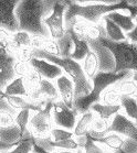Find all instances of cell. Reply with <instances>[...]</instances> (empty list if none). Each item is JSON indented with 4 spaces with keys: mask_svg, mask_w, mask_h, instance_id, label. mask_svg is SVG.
Instances as JSON below:
<instances>
[{
    "mask_svg": "<svg viewBox=\"0 0 137 153\" xmlns=\"http://www.w3.org/2000/svg\"><path fill=\"white\" fill-rule=\"evenodd\" d=\"M32 152H34V153H48V152H46L44 150L41 149V148H39L38 146H35L34 142H33ZM58 153H84V152H83V149H79L77 151H63V152H58Z\"/></svg>",
    "mask_w": 137,
    "mask_h": 153,
    "instance_id": "obj_37",
    "label": "cell"
},
{
    "mask_svg": "<svg viewBox=\"0 0 137 153\" xmlns=\"http://www.w3.org/2000/svg\"><path fill=\"white\" fill-rule=\"evenodd\" d=\"M113 11H122L130 13L127 1H105V0H93V1H70L67 0V10L64 12V25L65 30L71 21L79 18L91 25H99L103 17Z\"/></svg>",
    "mask_w": 137,
    "mask_h": 153,
    "instance_id": "obj_1",
    "label": "cell"
},
{
    "mask_svg": "<svg viewBox=\"0 0 137 153\" xmlns=\"http://www.w3.org/2000/svg\"><path fill=\"white\" fill-rule=\"evenodd\" d=\"M14 126H17L16 115L0 110V129H8Z\"/></svg>",
    "mask_w": 137,
    "mask_h": 153,
    "instance_id": "obj_31",
    "label": "cell"
},
{
    "mask_svg": "<svg viewBox=\"0 0 137 153\" xmlns=\"http://www.w3.org/2000/svg\"><path fill=\"white\" fill-rule=\"evenodd\" d=\"M32 70L29 62H22V61H16L13 65V72L16 77H25L27 74Z\"/></svg>",
    "mask_w": 137,
    "mask_h": 153,
    "instance_id": "obj_34",
    "label": "cell"
},
{
    "mask_svg": "<svg viewBox=\"0 0 137 153\" xmlns=\"http://www.w3.org/2000/svg\"><path fill=\"white\" fill-rule=\"evenodd\" d=\"M95 118V115L91 110L84 112V114H81L79 116V119L76 121V125H75V128L73 130V136L76 138V137H83L86 136L88 133V131L91 130V125L93 120Z\"/></svg>",
    "mask_w": 137,
    "mask_h": 153,
    "instance_id": "obj_20",
    "label": "cell"
},
{
    "mask_svg": "<svg viewBox=\"0 0 137 153\" xmlns=\"http://www.w3.org/2000/svg\"><path fill=\"white\" fill-rule=\"evenodd\" d=\"M93 139V138H92ZM93 141L100 143L104 146L105 148H107L109 150L115 152V151H118V150H122L124 146V141H125V138L118 136L116 133H109L106 136L100 138V139H93Z\"/></svg>",
    "mask_w": 137,
    "mask_h": 153,
    "instance_id": "obj_22",
    "label": "cell"
},
{
    "mask_svg": "<svg viewBox=\"0 0 137 153\" xmlns=\"http://www.w3.org/2000/svg\"><path fill=\"white\" fill-rule=\"evenodd\" d=\"M133 72H121V73H106V72H101L99 71L97 74L92 78V91L90 94L84 96V97L76 98L74 100L73 108L76 110L80 115L90 110V107L95 102L101 101V95L106 88L120 83L121 80L132 77Z\"/></svg>",
    "mask_w": 137,
    "mask_h": 153,
    "instance_id": "obj_4",
    "label": "cell"
},
{
    "mask_svg": "<svg viewBox=\"0 0 137 153\" xmlns=\"http://www.w3.org/2000/svg\"><path fill=\"white\" fill-rule=\"evenodd\" d=\"M10 39L11 33L6 31L4 29L0 28V48L8 52H9V46H10Z\"/></svg>",
    "mask_w": 137,
    "mask_h": 153,
    "instance_id": "obj_35",
    "label": "cell"
},
{
    "mask_svg": "<svg viewBox=\"0 0 137 153\" xmlns=\"http://www.w3.org/2000/svg\"><path fill=\"white\" fill-rule=\"evenodd\" d=\"M2 96H19V97L28 98V91L25 88L23 78L22 77H16L4 88Z\"/></svg>",
    "mask_w": 137,
    "mask_h": 153,
    "instance_id": "obj_23",
    "label": "cell"
},
{
    "mask_svg": "<svg viewBox=\"0 0 137 153\" xmlns=\"http://www.w3.org/2000/svg\"><path fill=\"white\" fill-rule=\"evenodd\" d=\"M35 146L41 148L48 153H58V152H63V151H77L81 149L79 144L76 143L75 139H67L64 141H58L54 142L50 138L46 139H33Z\"/></svg>",
    "mask_w": 137,
    "mask_h": 153,
    "instance_id": "obj_13",
    "label": "cell"
},
{
    "mask_svg": "<svg viewBox=\"0 0 137 153\" xmlns=\"http://www.w3.org/2000/svg\"><path fill=\"white\" fill-rule=\"evenodd\" d=\"M53 102L54 101H49L42 109L31 112L28 122V132L33 139L50 138L51 130L54 128L51 115Z\"/></svg>",
    "mask_w": 137,
    "mask_h": 153,
    "instance_id": "obj_6",
    "label": "cell"
},
{
    "mask_svg": "<svg viewBox=\"0 0 137 153\" xmlns=\"http://www.w3.org/2000/svg\"><path fill=\"white\" fill-rule=\"evenodd\" d=\"M16 61V57L10 52L0 48V96H2L8 84L16 78L13 72Z\"/></svg>",
    "mask_w": 137,
    "mask_h": 153,
    "instance_id": "obj_11",
    "label": "cell"
},
{
    "mask_svg": "<svg viewBox=\"0 0 137 153\" xmlns=\"http://www.w3.org/2000/svg\"><path fill=\"white\" fill-rule=\"evenodd\" d=\"M52 121L55 128H61L73 132L80 114L75 109H70L61 100L54 101L52 105Z\"/></svg>",
    "mask_w": 137,
    "mask_h": 153,
    "instance_id": "obj_8",
    "label": "cell"
},
{
    "mask_svg": "<svg viewBox=\"0 0 137 153\" xmlns=\"http://www.w3.org/2000/svg\"><path fill=\"white\" fill-rule=\"evenodd\" d=\"M120 106L127 118L137 122V101L134 96H121Z\"/></svg>",
    "mask_w": 137,
    "mask_h": 153,
    "instance_id": "obj_24",
    "label": "cell"
},
{
    "mask_svg": "<svg viewBox=\"0 0 137 153\" xmlns=\"http://www.w3.org/2000/svg\"><path fill=\"white\" fill-rule=\"evenodd\" d=\"M132 79L136 83V86H137V73H133V75H132Z\"/></svg>",
    "mask_w": 137,
    "mask_h": 153,
    "instance_id": "obj_38",
    "label": "cell"
},
{
    "mask_svg": "<svg viewBox=\"0 0 137 153\" xmlns=\"http://www.w3.org/2000/svg\"><path fill=\"white\" fill-rule=\"evenodd\" d=\"M106 134L116 133L118 136L134 140L137 142V125L136 122L127 118L123 112H117L109 121V126L106 130Z\"/></svg>",
    "mask_w": 137,
    "mask_h": 153,
    "instance_id": "obj_9",
    "label": "cell"
},
{
    "mask_svg": "<svg viewBox=\"0 0 137 153\" xmlns=\"http://www.w3.org/2000/svg\"><path fill=\"white\" fill-rule=\"evenodd\" d=\"M32 35L27 33L25 31H17L11 34L10 39V46L9 52L13 54L21 49H32L31 48Z\"/></svg>",
    "mask_w": 137,
    "mask_h": 153,
    "instance_id": "obj_19",
    "label": "cell"
},
{
    "mask_svg": "<svg viewBox=\"0 0 137 153\" xmlns=\"http://www.w3.org/2000/svg\"><path fill=\"white\" fill-rule=\"evenodd\" d=\"M67 10V0H55L52 12L43 20V25L49 31L50 38L53 40H60L65 34L64 25V12Z\"/></svg>",
    "mask_w": 137,
    "mask_h": 153,
    "instance_id": "obj_7",
    "label": "cell"
},
{
    "mask_svg": "<svg viewBox=\"0 0 137 153\" xmlns=\"http://www.w3.org/2000/svg\"><path fill=\"white\" fill-rule=\"evenodd\" d=\"M33 57L35 59H46L48 62L53 63L63 71V74L67 75L74 84L75 91V99L80 97H84L90 94L92 91V82L88 79L84 72L82 70L81 63L76 62L70 57H58L50 55L41 50H33Z\"/></svg>",
    "mask_w": 137,
    "mask_h": 153,
    "instance_id": "obj_3",
    "label": "cell"
},
{
    "mask_svg": "<svg viewBox=\"0 0 137 153\" xmlns=\"http://www.w3.org/2000/svg\"><path fill=\"white\" fill-rule=\"evenodd\" d=\"M54 85L56 87L60 100L67 108L73 109L74 100H75V91H74L73 82L67 75L63 74L62 76H60L58 79L54 80Z\"/></svg>",
    "mask_w": 137,
    "mask_h": 153,
    "instance_id": "obj_14",
    "label": "cell"
},
{
    "mask_svg": "<svg viewBox=\"0 0 137 153\" xmlns=\"http://www.w3.org/2000/svg\"><path fill=\"white\" fill-rule=\"evenodd\" d=\"M58 45H59V50H60V57H70V55L73 52L74 45H73V41H72V36H71V33L69 30L65 31V34L58 40Z\"/></svg>",
    "mask_w": 137,
    "mask_h": 153,
    "instance_id": "obj_26",
    "label": "cell"
},
{
    "mask_svg": "<svg viewBox=\"0 0 137 153\" xmlns=\"http://www.w3.org/2000/svg\"><path fill=\"white\" fill-rule=\"evenodd\" d=\"M31 153H34V152H31Z\"/></svg>",
    "mask_w": 137,
    "mask_h": 153,
    "instance_id": "obj_40",
    "label": "cell"
},
{
    "mask_svg": "<svg viewBox=\"0 0 137 153\" xmlns=\"http://www.w3.org/2000/svg\"><path fill=\"white\" fill-rule=\"evenodd\" d=\"M134 97H135V99H136V101H137V94L135 95V96H134Z\"/></svg>",
    "mask_w": 137,
    "mask_h": 153,
    "instance_id": "obj_39",
    "label": "cell"
},
{
    "mask_svg": "<svg viewBox=\"0 0 137 153\" xmlns=\"http://www.w3.org/2000/svg\"><path fill=\"white\" fill-rule=\"evenodd\" d=\"M67 30L70 31L71 36H72V41H73V45H74L73 52H72V54L70 55V59H74V61H76V62H79V63H81L82 61L85 59V56L88 55V53L91 51L90 46H88V41L84 40V39L79 38L71 29H67Z\"/></svg>",
    "mask_w": 137,
    "mask_h": 153,
    "instance_id": "obj_18",
    "label": "cell"
},
{
    "mask_svg": "<svg viewBox=\"0 0 137 153\" xmlns=\"http://www.w3.org/2000/svg\"><path fill=\"white\" fill-rule=\"evenodd\" d=\"M29 64L31 65L32 68L40 76L42 77L43 79L54 82L55 79H58L59 77L63 75V71L61 70L60 67L58 66V65H55V64H53V63L48 62L46 59L32 57L29 61Z\"/></svg>",
    "mask_w": 137,
    "mask_h": 153,
    "instance_id": "obj_12",
    "label": "cell"
},
{
    "mask_svg": "<svg viewBox=\"0 0 137 153\" xmlns=\"http://www.w3.org/2000/svg\"><path fill=\"white\" fill-rule=\"evenodd\" d=\"M54 0H21L16 8V17L19 31L31 35L50 38L49 31L43 20L52 12Z\"/></svg>",
    "mask_w": 137,
    "mask_h": 153,
    "instance_id": "obj_2",
    "label": "cell"
},
{
    "mask_svg": "<svg viewBox=\"0 0 137 153\" xmlns=\"http://www.w3.org/2000/svg\"><path fill=\"white\" fill-rule=\"evenodd\" d=\"M19 0H0V28L9 33L19 31V25L16 17V8Z\"/></svg>",
    "mask_w": 137,
    "mask_h": 153,
    "instance_id": "obj_10",
    "label": "cell"
},
{
    "mask_svg": "<svg viewBox=\"0 0 137 153\" xmlns=\"http://www.w3.org/2000/svg\"><path fill=\"white\" fill-rule=\"evenodd\" d=\"M121 96L122 95L118 93L116 87L113 85V86L106 88L105 91H103V94L101 95V101L100 102L105 105H118Z\"/></svg>",
    "mask_w": 137,
    "mask_h": 153,
    "instance_id": "obj_28",
    "label": "cell"
},
{
    "mask_svg": "<svg viewBox=\"0 0 137 153\" xmlns=\"http://www.w3.org/2000/svg\"><path fill=\"white\" fill-rule=\"evenodd\" d=\"M33 148V138L21 140L13 150L7 153H31Z\"/></svg>",
    "mask_w": 137,
    "mask_h": 153,
    "instance_id": "obj_32",
    "label": "cell"
},
{
    "mask_svg": "<svg viewBox=\"0 0 137 153\" xmlns=\"http://www.w3.org/2000/svg\"><path fill=\"white\" fill-rule=\"evenodd\" d=\"M122 151H123V153H137V142L134 140L125 138Z\"/></svg>",
    "mask_w": 137,
    "mask_h": 153,
    "instance_id": "obj_36",
    "label": "cell"
},
{
    "mask_svg": "<svg viewBox=\"0 0 137 153\" xmlns=\"http://www.w3.org/2000/svg\"><path fill=\"white\" fill-rule=\"evenodd\" d=\"M93 114H94L97 118L106 120V121H111V119L117 114V112L122 111L120 104L118 105H105L102 102H95L90 107Z\"/></svg>",
    "mask_w": 137,
    "mask_h": 153,
    "instance_id": "obj_17",
    "label": "cell"
},
{
    "mask_svg": "<svg viewBox=\"0 0 137 153\" xmlns=\"http://www.w3.org/2000/svg\"><path fill=\"white\" fill-rule=\"evenodd\" d=\"M74 138L73 132L71 131H67V130H64V129L61 128H54L51 130V134H50V139L54 141V142H58V141H64V140L67 139H72Z\"/></svg>",
    "mask_w": 137,
    "mask_h": 153,
    "instance_id": "obj_30",
    "label": "cell"
},
{
    "mask_svg": "<svg viewBox=\"0 0 137 153\" xmlns=\"http://www.w3.org/2000/svg\"><path fill=\"white\" fill-rule=\"evenodd\" d=\"M114 86L122 96H135L137 94L136 83L132 79V77L121 80L120 83L115 84Z\"/></svg>",
    "mask_w": 137,
    "mask_h": 153,
    "instance_id": "obj_27",
    "label": "cell"
},
{
    "mask_svg": "<svg viewBox=\"0 0 137 153\" xmlns=\"http://www.w3.org/2000/svg\"><path fill=\"white\" fill-rule=\"evenodd\" d=\"M105 17L109 18L111 21H113L124 33H128V32L133 31L135 25H136V20L130 17V13H125L122 11H113V12L106 14Z\"/></svg>",
    "mask_w": 137,
    "mask_h": 153,
    "instance_id": "obj_16",
    "label": "cell"
},
{
    "mask_svg": "<svg viewBox=\"0 0 137 153\" xmlns=\"http://www.w3.org/2000/svg\"><path fill=\"white\" fill-rule=\"evenodd\" d=\"M101 45L109 50L114 59L113 73L121 72H133L137 73V44L130 40L121 42H113L106 38V33L96 40Z\"/></svg>",
    "mask_w": 137,
    "mask_h": 153,
    "instance_id": "obj_5",
    "label": "cell"
},
{
    "mask_svg": "<svg viewBox=\"0 0 137 153\" xmlns=\"http://www.w3.org/2000/svg\"><path fill=\"white\" fill-rule=\"evenodd\" d=\"M88 46L91 51L96 54L97 59H99V64H100V71L101 72H106V73H113L114 70V59L109 50L101 45L97 41H88Z\"/></svg>",
    "mask_w": 137,
    "mask_h": 153,
    "instance_id": "obj_15",
    "label": "cell"
},
{
    "mask_svg": "<svg viewBox=\"0 0 137 153\" xmlns=\"http://www.w3.org/2000/svg\"><path fill=\"white\" fill-rule=\"evenodd\" d=\"M41 51H44V52L50 54V55L60 57V50H59L58 42L51 38L46 39V42H44V45H43V49Z\"/></svg>",
    "mask_w": 137,
    "mask_h": 153,
    "instance_id": "obj_33",
    "label": "cell"
},
{
    "mask_svg": "<svg viewBox=\"0 0 137 153\" xmlns=\"http://www.w3.org/2000/svg\"><path fill=\"white\" fill-rule=\"evenodd\" d=\"M102 22H103V25H104V29H105L106 38L109 39L111 41L121 42V41L127 40L125 33H124L113 21L109 20V18H106L105 16H104L102 19Z\"/></svg>",
    "mask_w": 137,
    "mask_h": 153,
    "instance_id": "obj_25",
    "label": "cell"
},
{
    "mask_svg": "<svg viewBox=\"0 0 137 153\" xmlns=\"http://www.w3.org/2000/svg\"><path fill=\"white\" fill-rule=\"evenodd\" d=\"M83 152L84 153H114L113 151L109 150L104 146L100 144V143L93 141L91 137L86 134V142L83 146Z\"/></svg>",
    "mask_w": 137,
    "mask_h": 153,
    "instance_id": "obj_29",
    "label": "cell"
},
{
    "mask_svg": "<svg viewBox=\"0 0 137 153\" xmlns=\"http://www.w3.org/2000/svg\"><path fill=\"white\" fill-rule=\"evenodd\" d=\"M136 125H137V122H136Z\"/></svg>",
    "mask_w": 137,
    "mask_h": 153,
    "instance_id": "obj_41",
    "label": "cell"
},
{
    "mask_svg": "<svg viewBox=\"0 0 137 153\" xmlns=\"http://www.w3.org/2000/svg\"><path fill=\"white\" fill-rule=\"evenodd\" d=\"M82 70L84 72L85 76L88 77V79L92 80V78L97 74L100 71V64L99 59L93 51H90L88 55L85 56V59L81 62Z\"/></svg>",
    "mask_w": 137,
    "mask_h": 153,
    "instance_id": "obj_21",
    "label": "cell"
}]
</instances>
